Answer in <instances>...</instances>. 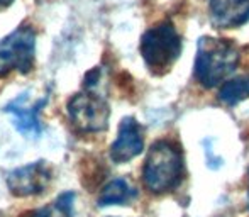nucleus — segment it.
<instances>
[{
  "instance_id": "obj_8",
  "label": "nucleus",
  "mask_w": 249,
  "mask_h": 217,
  "mask_svg": "<svg viewBox=\"0 0 249 217\" xmlns=\"http://www.w3.org/2000/svg\"><path fill=\"white\" fill-rule=\"evenodd\" d=\"M209 10L217 29L239 27L249 20V0H209Z\"/></svg>"
},
{
  "instance_id": "obj_14",
  "label": "nucleus",
  "mask_w": 249,
  "mask_h": 217,
  "mask_svg": "<svg viewBox=\"0 0 249 217\" xmlns=\"http://www.w3.org/2000/svg\"><path fill=\"white\" fill-rule=\"evenodd\" d=\"M12 2L14 0H0V9H5V7H9Z\"/></svg>"
},
{
  "instance_id": "obj_12",
  "label": "nucleus",
  "mask_w": 249,
  "mask_h": 217,
  "mask_svg": "<svg viewBox=\"0 0 249 217\" xmlns=\"http://www.w3.org/2000/svg\"><path fill=\"white\" fill-rule=\"evenodd\" d=\"M73 199H75V195L70 192V194H63L61 197L58 199V209L63 212V216L70 217L73 214Z\"/></svg>"
},
{
  "instance_id": "obj_1",
  "label": "nucleus",
  "mask_w": 249,
  "mask_h": 217,
  "mask_svg": "<svg viewBox=\"0 0 249 217\" xmlns=\"http://www.w3.org/2000/svg\"><path fill=\"white\" fill-rule=\"evenodd\" d=\"M239 51L229 39L203 36L198 39L195 76L205 89H213L236 70Z\"/></svg>"
},
{
  "instance_id": "obj_7",
  "label": "nucleus",
  "mask_w": 249,
  "mask_h": 217,
  "mask_svg": "<svg viewBox=\"0 0 249 217\" xmlns=\"http://www.w3.org/2000/svg\"><path fill=\"white\" fill-rule=\"evenodd\" d=\"M144 148V138H142V127L136 119L125 117L119 126L117 139L110 148V158L115 163L131 162L138 155H141Z\"/></svg>"
},
{
  "instance_id": "obj_2",
  "label": "nucleus",
  "mask_w": 249,
  "mask_h": 217,
  "mask_svg": "<svg viewBox=\"0 0 249 217\" xmlns=\"http://www.w3.org/2000/svg\"><path fill=\"white\" fill-rule=\"evenodd\" d=\"M183 163L181 155L168 141H158L151 146L142 170V180L153 194L170 192L180 183Z\"/></svg>"
},
{
  "instance_id": "obj_15",
  "label": "nucleus",
  "mask_w": 249,
  "mask_h": 217,
  "mask_svg": "<svg viewBox=\"0 0 249 217\" xmlns=\"http://www.w3.org/2000/svg\"><path fill=\"white\" fill-rule=\"evenodd\" d=\"M246 207H248V211H249V192H248V199H246Z\"/></svg>"
},
{
  "instance_id": "obj_10",
  "label": "nucleus",
  "mask_w": 249,
  "mask_h": 217,
  "mask_svg": "<svg viewBox=\"0 0 249 217\" xmlns=\"http://www.w3.org/2000/svg\"><path fill=\"white\" fill-rule=\"evenodd\" d=\"M136 195L134 188L122 178L112 180L104 187V190L99 195V205L105 207V205H115V204H125Z\"/></svg>"
},
{
  "instance_id": "obj_3",
  "label": "nucleus",
  "mask_w": 249,
  "mask_h": 217,
  "mask_svg": "<svg viewBox=\"0 0 249 217\" xmlns=\"http://www.w3.org/2000/svg\"><path fill=\"white\" fill-rule=\"evenodd\" d=\"M181 39L171 20L149 27L141 37V54L151 72L164 73L180 58Z\"/></svg>"
},
{
  "instance_id": "obj_4",
  "label": "nucleus",
  "mask_w": 249,
  "mask_h": 217,
  "mask_svg": "<svg viewBox=\"0 0 249 217\" xmlns=\"http://www.w3.org/2000/svg\"><path fill=\"white\" fill-rule=\"evenodd\" d=\"M36 56V34L31 27H19L0 39V76L10 72L29 73Z\"/></svg>"
},
{
  "instance_id": "obj_9",
  "label": "nucleus",
  "mask_w": 249,
  "mask_h": 217,
  "mask_svg": "<svg viewBox=\"0 0 249 217\" xmlns=\"http://www.w3.org/2000/svg\"><path fill=\"white\" fill-rule=\"evenodd\" d=\"M44 104H46V99L39 100L34 106H27V95H20L19 99L5 107V112L14 115V124L22 134L29 138H37L41 134L39 110Z\"/></svg>"
},
{
  "instance_id": "obj_11",
  "label": "nucleus",
  "mask_w": 249,
  "mask_h": 217,
  "mask_svg": "<svg viewBox=\"0 0 249 217\" xmlns=\"http://www.w3.org/2000/svg\"><path fill=\"white\" fill-rule=\"evenodd\" d=\"M249 97V76H236L220 87L219 100L226 106H236Z\"/></svg>"
},
{
  "instance_id": "obj_13",
  "label": "nucleus",
  "mask_w": 249,
  "mask_h": 217,
  "mask_svg": "<svg viewBox=\"0 0 249 217\" xmlns=\"http://www.w3.org/2000/svg\"><path fill=\"white\" fill-rule=\"evenodd\" d=\"M34 217H54V216H53L50 211H41V212H37Z\"/></svg>"
},
{
  "instance_id": "obj_6",
  "label": "nucleus",
  "mask_w": 249,
  "mask_h": 217,
  "mask_svg": "<svg viewBox=\"0 0 249 217\" xmlns=\"http://www.w3.org/2000/svg\"><path fill=\"white\" fill-rule=\"evenodd\" d=\"M53 171L46 162H36L16 168L7 177V187L16 197H31L43 194L51 183Z\"/></svg>"
},
{
  "instance_id": "obj_5",
  "label": "nucleus",
  "mask_w": 249,
  "mask_h": 217,
  "mask_svg": "<svg viewBox=\"0 0 249 217\" xmlns=\"http://www.w3.org/2000/svg\"><path fill=\"white\" fill-rule=\"evenodd\" d=\"M68 114L80 132H99L107 127L110 108L99 95L76 93L68 102Z\"/></svg>"
}]
</instances>
